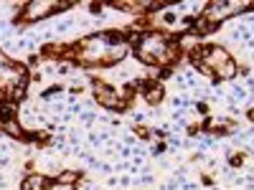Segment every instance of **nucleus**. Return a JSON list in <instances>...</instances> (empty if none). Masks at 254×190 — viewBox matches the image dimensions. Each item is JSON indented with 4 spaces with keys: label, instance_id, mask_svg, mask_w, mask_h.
<instances>
[{
    "label": "nucleus",
    "instance_id": "obj_1",
    "mask_svg": "<svg viewBox=\"0 0 254 190\" xmlns=\"http://www.w3.org/2000/svg\"><path fill=\"white\" fill-rule=\"evenodd\" d=\"M54 10H56V5H51V3H31L26 8V18L28 20H38V18H44V15H49Z\"/></svg>",
    "mask_w": 254,
    "mask_h": 190
},
{
    "label": "nucleus",
    "instance_id": "obj_2",
    "mask_svg": "<svg viewBox=\"0 0 254 190\" xmlns=\"http://www.w3.org/2000/svg\"><path fill=\"white\" fill-rule=\"evenodd\" d=\"M142 94H145V99L150 101V104H158L163 99V87H160V84H155V81H147Z\"/></svg>",
    "mask_w": 254,
    "mask_h": 190
},
{
    "label": "nucleus",
    "instance_id": "obj_3",
    "mask_svg": "<svg viewBox=\"0 0 254 190\" xmlns=\"http://www.w3.org/2000/svg\"><path fill=\"white\" fill-rule=\"evenodd\" d=\"M44 183H46V178L33 175V178H28V180L23 183V190H41V188H44Z\"/></svg>",
    "mask_w": 254,
    "mask_h": 190
}]
</instances>
